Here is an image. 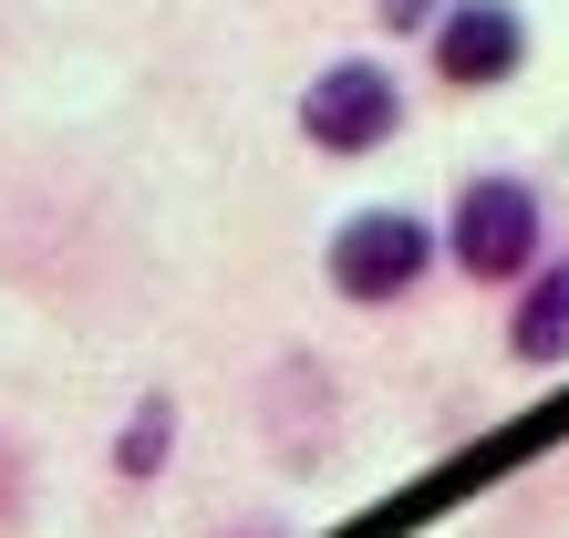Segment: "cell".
<instances>
[{
  "instance_id": "cell-1",
  "label": "cell",
  "mask_w": 569,
  "mask_h": 538,
  "mask_svg": "<svg viewBox=\"0 0 569 538\" xmlns=\"http://www.w3.org/2000/svg\"><path fill=\"white\" fill-rule=\"evenodd\" d=\"M405 124V93H393L383 62H331V73L300 93V134L331 156H362V146H383V134Z\"/></svg>"
},
{
  "instance_id": "cell-2",
  "label": "cell",
  "mask_w": 569,
  "mask_h": 538,
  "mask_svg": "<svg viewBox=\"0 0 569 538\" xmlns=\"http://www.w3.org/2000/svg\"><path fill=\"white\" fill-rule=\"evenodd\" d=\"M528 249H539V197L518 177H477L456 197V269L508 280V269H528Z\"/></svg>"
},
{
  "instance_id": "cell-3",
  "label": "cell",
  "mask_w": 569,
  "mask_h": 538,
  "mask_svg": "<svg viewBox=\"0 0 569 538\" xmlns=\"http://www.w3.org/2000/svg\"><path fill=\"white\" fill-rule=\"evenodd\" d=\"M425 259H435L425 218L373 208V218H352L342 239H331V280H342L352 300H393V290H415V280H425Z\"/></svg>"
},
{
  "instance_id": "cell-4",
  "label": "cell",
  "mask_w": 569,
  "mask_h": 538,
  "mask_svg": "<svg viewBox=\"0 0 569 538\" xmlns=\"http://www.w3.org/2000/svg\"><path fill=\"white\" fill-rule=\"evenodd\" d=\"M528 62V21L508 0H456L446 21H435V73L446 83H508Z\"/></svg>"
},
{
  "instance_id": "cell-5",
  "label": "cell",
  "mask_w": 569,
  "mask_h": 538,
  "mask_svg": "<svg viewBox=\"0 0 569 538\" xmlns=\"http://www.w3.org/2000/svg\"><path fill=\"white\" fill-rule=\"evenodd\" d=\"M508 342H518V362H569V269H539V280H528Z\"/></svg>"
},
{
  "instance_id": "cell-6",
  "label": "cell",
  "mask_w": 569,
  "mask_h": 538,
  "mask_svg": "<svg viewBox=\"0 0 569 538\" xmlns=\"http://www.w3.org/2000/svg\"><path fill=\"white\" fill-rule=\"evenodd\" d=\"M166 435H177V415H166V404H146V415L124 425V446H114L124 477H156V466H166Z\"/></svg>"
},
{
  "instance_id": "cell-7",
  "label": "cell",
  "mask_w": 569,
  "mask_h": 538,
  "mask_svg": "<svg viewBox=\"0 0 569 538\" xmlns=\"http://www.w3.org/2000/svg\"><path fill=\"white\" fill-rule=\"evenodd\" d=\"M373 11H383L393 31H425V21H446V0H373Z\"/></svg>"
}]
</instances>
